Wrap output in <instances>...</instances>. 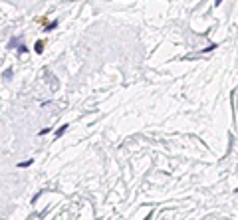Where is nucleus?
<instances>
[{
    "mask_svg": "<svg viewBox=\"0 0 238 220\" xmlns=\"http://www.w3.org/2000/svg\"><path fill=\"white\" fill-rule=\"evenodd\" d=\"M34 50H36V54H42V52H44V42L38 40V42H36V46H34Z\"/></svg>",
    "mask_w": 238,
    "mask_h": 220,
    "instance_id": "f257e3e1",
    "label": "nucleus"
},
{
    "mask_svg": "<svg viewBox=\"0 0 238 220\" xmlns=\"http://www.w3.org/2000/svg\"><path fill=\"white\" fill-rule=\"evenodd\" d=\"M68 127H70L68 123H66V125H62V127H60V129H58V131H56V137H62V135H64V133H66V131H68Z\"/></svg>",
    "mask_w": 238,
    "mask_h": 220,
    "instance_id": "f03ea898",
    "label": "nucleus"
},
{
    "mask_svg": "<svg viewBox=\"0 0 238 220\" xmlns=\"http://www.w3.org/2000/svg\"><path fill=\"white\" fill-rule=\"evenodd\" d=\"M58 26V20H56V22H50L48 24V26H46V32H50V30H54V28H56Z\"/></svg>",
    "mask_w": 238,
    "mask_h": 220,
    "instance_id": "7ed1b4c3",
    "label": "nucleus"
},
{
    "mask_svg": "<svg viewBox=\"0 0 238 220\" xmlns=\"http://www.w3.org/2000/svg\"><path fill=\"white\" fill-rule=\"evenodd\" d=\"M32 163H34V161H32V159H30V161H26V163H18V167H30V165H32Z\"/></svg>",
    "mask_w": 238,
    "mask_h": 220,
    "instance_id": "20e7f679",
    "label": "nucleus"
},
{
    "mask_svg": "<svg viewBox=\"0 0 238 220\" xmlns=\"http://www.w3.org/2000/svg\"><path fill=\"white\" fill-rule=\"evenodd\" d=\"M220 2H222V0H214V6H218V4H220Z\"/></svg>",
    "mask_w": 238,
    "mask_h": 220,
    "instance_id": "39448f33",
    "label": "nucleus"
},
{
    "mask_svg": "<svg viewBox=\"0 0 238 220\" xmlns=\"http://www.w3.org/2000/svg\"><path fill=\"white\" fill-rule=\"evenodd\" d=\"M151 216H153V212H151V214H149V216H147V218H145V220H151Z\"/></svg>",
    "mask_w": 238,
    "mask_h": 220,
    "instance_id": "423d86ee",
    "label": "nucleus"
}]
</instances>
